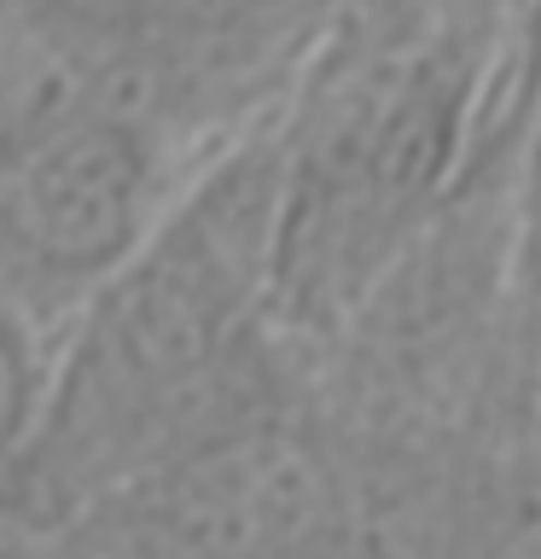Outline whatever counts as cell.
I'll return each mask as SVG.
<instances>
[{
    "label": "cell",
    "instance_id": "6da1fadb",
    "mask_svg": "<svg viewBox=\"0 0 541 559\" xmlns=\"http://www.w3.org/2000/svg\"><path fill=\"white\" fill-rule=\"evenodd\" d=\"M24 419H29V349L12 309H0V461L12 454Z\"/></svg>",
    "mask_w": 541,
    "mask_h": 559
}]
</instances>
